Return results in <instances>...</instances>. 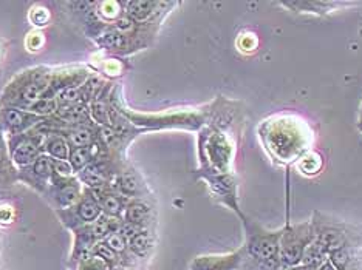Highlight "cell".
Returning a JSON list of instances; mask_svg holds the SVG:
<instances>
[{
    "label": "cell",
    "mask_w": 362,
    "mask_h": 270,
    "mask_svg": "<svg viewBox=\"0 0 362 270\" xmlns=\"http://www.w3.org/2000/svg\"><path fill=\"white\" fill-rule=\"evenodd\" d=\"M234 114L218 113L217 118L206 121L199 130V161L197 175L234 173L237 139L233 135Z\"/></svg>",
    "instance_id": "obj_2"
},
{
    "label": "cell",
    "mask_w": 362,
    "mask_h": 270,
    "mask_svg": "<svg viewBox=\"0 0 362 270\" xmlns=\"http://www.w3.org/2000/svg\"><path fill=\"white\" fill-rule=\"evenodd\" d=\"M259 141L277 167H290L313 150L315 130L310 122L293 111L271 114L257 127Z\"/></svg>",
    "instance_id": "obj_1"
},
{
    "label": "cell",
    "mask_w": 362,
    "mask_h": 270,
    "mask_svg": "<svg viewBox=\"0 0 362 270\" xmlns=\"http://www.w3.org/2000/svg\"><path fill=\"white\" fill-rule=\"evenodd\" d=\"M42 149H44V154L50 157L52 159L69 161L70 145L67 141H65V137H62L61 135L47 136Z\"/></svg>",
    "instance_id": "obj_27"
},
{
    "label": "cell",
    "mask_w": 362,
    "mask_h": 270,
    "mask_svg": "<svg viewBox=\"0 0 362 270\" xmlns=\"http://www.w3.org/2000/svg\"><path fill=\"white\" fill-rule=\"evenodd\" d=\"M121 270H136V269H132V267H124V269H121Z\"/></svg>",
    "instance_id": "obj_43"
},
{
    "label": "cell",
    "mask_w": 362,
    "mask_h": 270,
    "mask_svg": "<svg viewBox=\"0 0 362 270\" xmlns=\"http://www.w3.org/2000/svg\"><path fill=\"white\" fill-rule=\"evenodd\" d=\"M199 178L208 184L214 200H217L225 207L233 210L238 218L245 216L240 210V204H238V179L235 173L200 175Z\"/></svg>",
    "instance_id": "obj_9"
},
{
    "label": "cell",
    "mask_w": 362,
    "mask_h": 270,
    "mask_svg": "<svg viewBox=\"0 0 362 270\" xmlns=\"http://www.w3.org/2000/svg\"><path fill=\"white\" fill-rule=\"evenodd\" d=\"M52 166H53V173L57 175V176H62V178L76 176L69 161H56V159H52Z\"/></svg>",
    "instance_id": "obj_38"
},
{
    "label": "cell",
    "mask_w": 362,
    "mask_h": 270,
    "mask_svg": "<svg viewBox=\"0 0 362 270\" xmlns=\"http://www.w3.org/2000/svg\"><path fill=\"white\" fill-rule=\"evenodd\" d=\"M101 70L104 71V75L110 78H118L121 75H124V65H122L119 59H105L103 62Z\"/></svg>",
    "instance_id": "obj_37"
},
{
    "label": "cell",
    "mask_w": 362,
    "mask_h": 270,
    "mask_svg": "<svg viewBox=\"0 0 362 270\" xmlns=\"http://www.w3.org/2000/svg\"><path fill=\"white\" fill-rule=\"evenodd\" d=\"M110 189L117 193L126 196L127 200H139V198H151V189L147 185L144 176L139 171L126 164L117 175H115Z\"/></svg>",
    "instance_id": "obj_11"
},
{
    "label": "cell",
    "mask_w": 362,
    "mask_h": 270,
    "mask_svg": "<svg viewBox=\"0 0 362 270\" xmlns=\"http://www.w3.org/2000/svg\"><path fill=\"white\" fill-rule=\"evenodd\" d=\"M45 45V36L40 30H33L28 32L25 39V47L30 53H37L44 48Z\"/></svg>",
    "instance_id": "obj_34"
},
{
    "label": "cell",
    "mask_w": 362,
    "mask_h": 270,
    "mask_svg": "<svg viewBox=\"0 0 362 270\" xmlns=\"http://www.w3.org/2000/svg\"><path fill=\"white\" fill-rule=\"evenodd\" d=\"M286 270H313V269H311V267H307V266H303V264H298V266L290 267V269H286Z\"/></svg>",
    "instance_id": "obj_39"
},
{
    "label": "cell",
    "mask_w": 362,
    "mask_h": 270,
    "mask_svg": "<svg viewBox=\"0 0 362 270\" xmlns=\"http://www.w3.org/2000/svg\"><path fill=\"white\" fill-rule=\"evenodd\" d=\"M0 255H2V233H0Z\"/></svg>",
    "instance_id": "obj_41"
},
{
    "label": "cell",
    "mask_w": 362,
    "mask_h": 270,
    "mask_svg": "<svg viewBox=\"0 0 362 270\" xmlns=\"http://www.w3.org/2000/svg\"><path fill=\"white\" fill-rule=\"evenodd\" d=\"M90 78V73L86 67L59 68L53 71V76L42 99H56V96L67 88L81 87Z\"/></svg>",
    "instance_id": "obj_16"
},
{
    "label": "cell",
    "mask_w": 362,
    "mask_h": 270,
    "mask_svg": "<svg viewBox=\"0 0 362 270\" xmlns=\"http://www.w3.org/2000/svg\"><path fill=\"white\" fill-rule=\"evenodd\" d=\"M54 68L39 65L14 76L0 96V109L16 107L27 110L31 104L42 99L53 76Z\"/></svg>",
    "instance_id": "obj_4"
},
{
    "label": "cell",
    "mask_w": 362,
    "mask_h": 270,
    "mask_svg": "<svg viewBox=\"0 0 362 270\" xmlns=\"http://www.w3.org/2000/svg\"><path fill=\"white\" fill-rule=\"evenodd\" d=\"M311 226L315 231V243L328 257L349 244H362V228L344 221L315 211Z\"/></svg>",
    "instance_id": "obj_5"
},
{
    "label": "cell",
    "mask_w": 362,
    "mask_h": 270,
    "mask_svg": "<svg viewBox=\"0 0 362 270\" xmlns=\"http://www.w3.org/2000/svg\"><path fill=\"white\" fill-rule=\"evenodd\" d=\"M54 214L67 231L75 232L81 227L92 226L103 215V209L100 202H98L95 193L88 189H84L75 206L65 210H57Z\"/></svg>",
    "instance_id": "obj_7"
},
{
    "label": "cell",
    "mask_w": 362,
    "mask_h": 270,
    "mask_svg": "<svg viewBox=\"0 0 362 270\" xmlns=\"http://www.w3.org/2000/svg\"><path fill=\"white\" fill-rule=\"evenodd\" d=\"M121 226H122V219L110 218V216H107V215L103 214L100 218L95 221L92 226H90V228H92L96 241L100 243V241H104L109 235L118 232Z\"/></svg>",
    "instance_id": "obj_28"
},
{
    "label": "cell",
    "mask_w": 362,
    "mask_h": 270,
    "mask_svg": "<svg viewBox=\"0 0 362 270\" xmlns=\"http://www.w3.org/2000/svg\"><path fill=\"white\" fill-rule=\"evenodd\" d=\"M75 270H110V267L101 258L92 255L86 259H82L81 263L75 267Z\"/></svg>",
    "instance_id": "obj_35"
},
{
    "label": "cell",
    "mask_w": 362,
    "mask_h": 270,
    "mask_svg": "<svg viewBox=\"0 0 362 270\" xmlns=\"http://www.w3.org/2000/svg\"><path fill=\"white\" fill-rule=\"evenodd\" d=\"M178 4L175 2H155V0H132L124 2V13L136 23L163 22L170 10Z\"/></svg>",
    "instance_id": "obj_13"
},
{
    "label": "cell",
    "mask_w": 362,
    "mask_h": 270,
    "mask_svg": "<svg viewBox=\"0 0 362 270\" xmlns=\"http://www.w3.org/2000/svg\"><path fill=\"white\" fill-rule=\"evenodd\" d=\"M257 47H259V39L251 31L242 32V35L238 36V39H237V48L242 53H246V54L254 53L257 50Z\"/></svg>",
    "instance_id": "obj_33"
},
{
    "label": "cell",
    "mask_w": 362,
    "mask_h": 270,
    "mask_svg": "<svg viewBox=\"0 0 362 270\" xmlns=\"http://www.w3.org/2000/svg\"><path fill=\"white\" fill-rule=\"evenodd\" d=\"M98 153H100V142L93 147H81V149H70V157L69 162L75 171V175H78L81 170H84L90 164L95 162L98 158Z\"/></svg>",
    "instance_id": "obj_26"
},
{
    "label": "cell",
    "mask_w": 362,
    "mask_h": 270,
    "mask_svg": "<svg viewBox=\"0 0 362 270\" xmlns=\"http://www.w3.org/2000/svg\"><path fill=\"white\" fill-rule=\"evenodd\" d=\"M330 263L336 270H362V244H349L333 252Z\"/></svg>",
    "instance_id": "obj_22"
},
{
    "label": "cell",
    "mask_w": 362,
    "mask_h": 270,
    "mask_svg": "<svg viewBox=\"0 0 362 270\" xmlns=\"http://www.w3.org/2000/svg\"><path fill=\"white\" fill-rule=\"evenodd\" d=\"M362 121V104H361V111H359V122Z\"/></svg>",
    "instance_id": "obj_42"
},
{
    "label": "cell",
    "mask_w": 362,
    "mask_h": 270,
    "mask_svg": "<svg viewBox=\"0 0 362 270\" xmlns=\"http://www.w3.org/2000/svg\"><path fill=\"white\" fill-rule=\"evenodd\" d=\"M90 190V189H88ZM95 196L98 198V202L103 209V214L110 216V218H117L122 219V215H124V210L127 207V200L126 196H122L117 193L112 189H103V190H92Z\"/></svg>",
    "instance_id": "obj_23"
},
{
    "label": "cell",
    "mask_w": 362,
    "mask_h": 270,
    "mask_svg": "<svg viewBox=\"0 0 362 270\" xmlns=\"http://www.w3.org/2000/svg\"><path fill=\"white\" fill-rule=\"evenodd\" d=\"M6 141L11 161L18 170L30 166V164L35 162L40 154H44L42 145L45 137L33 132L6 137Z\"/></svg>",
    "instance_id": "obj_10"
},
{
    "label": "cell",
    "mask_w": 362,
    "mask_h": 270,
    "mask_svg": "<svg viewBox=\"0 0 362 270\" xmlns=\"http://www.w3.org/2000/svg\"><path fill=\"white\" fill-rule=\"evenodd\" d=\"M82 192H84V185L76 176L62 178L53 173L52 183L42 198L50 204L54 211H57L75 206L82 196Z\"/></svg>",
    "instance_id": "obj_8"
},
{
    "label": "cell",
    "mask_w": 362,
    "mask_h": 270,
    "mask_svg": "<svg viewBox=\"0 0 362 270\" xmlns=\"http://www.w3.org/2000/svg\"><path fill=\"white\" fill-rule=\"evenodd\" d=\"M16 221V207L6 201H0V227L11 226Z\"/></svg>",
    "instance_id": "obj_36"
},
{
    "label": "cell",
    "mask_w": 362,
    "mask_h": 270,
    "mask_svg": "<svg viewBox=\"0 0 362 270\" xmlns=\"http://www.w3.org/2000/svg\"><path fill=\"white\" fill-rule=\"evenodd\" d=\"M16 184H18V168L11 161L6 135L0 125V195L11 190Z\"/></svg>",
    "instance_id": "obj_19"
},
{
    "label": "cell",
    "mask_w": 362,
    "mask_h": 270,
    "mask_svg": "<svg viewBox=\"0 0 362 270\" xmlns=\"http://www.w3.org/2000/svg\"><path fill=\"white\" fill-rule=\"evenodd\" d=\"M52 158L47 157V154H40V157L35 162L30 164V166L18 170V183L25 184L40 196L45 195L48 185L52 183Z\"/></svg>",
    "instance_id": "obj_12"
},
{
    "label": "cell",
    "mask_w": 362,
    "mask_h": 270,
    "mask_svg": "<svg viewBox=\"0 0 362 270\" xmlns=\"http://www.w3.org/2000/svg\"><path fill=\"white\" fill-rule=\"evenodd\" d=\"M285 8H291L296 13L302 14H317L325 16L328 13L337 11L341 6H350V2H320V0H315V2H282L281 4Z\"/></svg>",
    "instance_id": "obj_24"
},
{
    "label": "cell",
    "mask_w": 362,
    "mask_h": 270,
    "mask_svg": "<svg viewBox=\"0 0 362 270\" xmlns=\"http://www.w3.org/2000/svg\"><path fill=\"white\" fill-rule=\"evenodd\" d=\"M257 270H286L285 267H277V269H257Z\"/></svg>",
    "instance_id": "obj_40"
},
{
    "label": "cell",
    "mask_w": 362,
    "mask_h": 270,
    "mask_svg": "<svg viewBox=\"0 0 362 270\" xmlns=\"http://www.w3.org/2000/svg\"><path fill=\"white\" fill-rule=\"evenodd\" d=\"M44 119L45 118H40L28 110L16 107L0 109V125H2L6 137L28 133Z\"/></svg>",
    "instance_id": "obj_15"
},
{
    "label": "cell",
    "mask_w": 362,
    "mask_h": 270,
    "mask_svg": "<svg viewBox=\"0 0 362 270\" xmlns=\"http://www.w3.org/2000/svg\"><path fill=\"white\" fill-rule=\"evenodd\" d=\"M57 101L56 99H39L35 104H31L27 109L28 111L37 114L40 118H52L57 111Z\"/></svg>",
    "instance_id": "obj_32"
},
{
    "label": "cell",
    "mask_w": 362,
    "mask_h": 270,
    "mask_svg": "<svg viewBox=\"0 0 362 270\" xmlns=\"http://www.w3.org/2000/svg\"><path fill=\"white\" fill-rule=\"evenodd\" d=\"M156 236L152 228H144V231L136 232L134 236L129 238V253L138 263L147 261L155 250Z\"/></svg>",
    "instance_id": "obj_21"
},
{
    "label": "cell",
    "mask_w": 362,
    "mask_h": 270,
    "mask_svg": "<svg viewBox=\"0 0 362 270\" xmlns=\"http://www.w3.org/2000/svg\"><path fill=\"white\" fill-rule=\"evenodd\" d=\"M70 149H81V147H93L100 142V125H81L67 127L61 133Z\"/></svg>",
    "instance_id": "obj_20"
},
{
    "label": "cell",
    "mask_w": 362,
    "mask_h": 270,
    "mask_svg": "<svg viewBox=\"0 0 362 270\" xmlns=\"http://www.w3.org/2000/svg\"><path fill=\"white\" fill-rule=\"evenodd\" d=\"M245 259L243 247L228 253H208L195 257L189 263V270H243Z\"/></svg>",
    "instance_id": "obj_14"
},
{
    "label": "cell",
    "mask_w": 362,
    "mask_h": 270,
    "mask_svg": "<svg viewBox=\"0 0 362 270\" xmlns=\"http://www.w3.org/2000/svg\"><path fill=\"white\" fill-rule=\"evenodd\" d=\"M93 14L104 27H112L115 22L124 16V2L107 0V2H95Z\"/></svg>",
    "instance_id": "obj_25"
},
{
    "label": "cell",
    "mask_w": 362,
    "mask_h": 270,
    "mask_svg": "<svg viewBox=\"0 0 362 270\" xmlns=\"http://www.w3.org/2000/svg\"><path fill=\"white\" fill-rule=\"evenodd\" d=\"M71 233H73V247L70 252L67 270H75V267L81 263L82 259L92 257L93 249L98 243L90 226L81 227Z\"/></svg>",
    "instance_id": "obj_18"
},
{
    "label": "cell",
    "mask_w": 362,
    "mask_h": 270,
    "mask_svg": "<svg viewBox=\"0 0 362 270\" xmlns=\"http://www.w3.org/2000/svg\"><path fill=\"white\" fill-rule=\"evenodd\" d=\"M313 241H315V231H313L311 221H303L299 224L286 223L282 227L281 252H279L282 267L290 269L300 264Z\"/></svg>",
    "instance_id": "obj_6"
},
{
    "label": "cell",
    "mask_w": 362,
    "mask_h": 270,
    "mask_svg": "<svg viewBox=\"0 0 362 270\" xmlns=\"http://www.w3.org/2000/svg\"><path fill=\"white\" fill-rule=\"evenodd\" d=\"M155 219V207L151 198H139V200H130L127 202V207L122 215L124 223L135 226L138 228H152Z\"/></svg>",
    "instance_id": "obj_17"
},
{
    "label": "cell",
    "mask_w": 362,
    "mask_h": 270,
    "mask_svg": "<svg viewBox=\"0 0 362 270\" xmlns=\"http://www.w3.org/2000/svg\"><path fill=\"white\" fill-rule=\"evenodd\" d=\"M298 164V170L299 173L303 176H316L320 173V170L324 167V158L315 150H311L308 153L303 154V157L296 162Z\"/></svg>",
    "instance_id": "obj_29"
},
{
    "label": "cell",
    "mask_w": 362,
    "mask_h": 270,
    "mask_svg": "<svg viewBox=\"0 0 362 270\" xmlns=\"http://www.w3.org/2000/svg\"><path fill=\"white\" fill-rule=\"evenodd\" d=\"M327 261H328L327 253L322 249H320L315 241H313L310 247L307 249L305 255H303L300 264L311 267L313 270H319L320 266H324Z\"/></svg>",
    "instance_id": "obj_30"
},
{
    "label": "cell",
    "mask_w": 362,
    "mask_h": 270,
    "mask_svg": "<svg viewBox=\"0 0 362 270\" xmlns=\"http://www.w3.org/2000/svg\"><path fill=\"white\" fill-rule=\"evenodd\" d=\"M245 231V267L243 270H257V269H277L281 264V235L282 228L279 231H268V228L259 224L248 216L240 218Z\"/></svg>",
    "instance_id": "obj_3"
},
{
    "label": "cell",
    "mask_w": 362,
    "mask_h": 270,
    "mask_svg": "<svg viewBox=\"0 0 362 270\" xmlns=\"http://www.w3.org/2000/svg\"><path fill=\"white\" fill-rule=\"evenodd\" d=\"M28 20L31 22V25L35 27V30H40V28H44L47 25H50L52 14H50V11L47 10L45 6L35 5V6L30 8Z\"/></svg>",
    "instance_id": "obj_31"
}]
</instances>
